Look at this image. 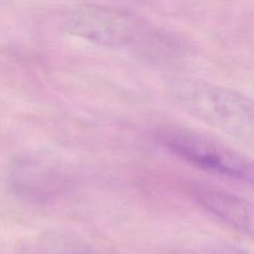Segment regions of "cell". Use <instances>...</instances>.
I'll return each instance as SVG.
<instances>
[{
  "label": "cell",
  "mask_w": 254,
  "mask_h": 254,
  "mask_svg": "<svg viewBox=\"0 0 254 254\" xmlns=\"http://www.w3.org/2000/svg\"><path fill=\"white\" fill-rule=\"evenodd\" d=\"M170 91L196 118L242 143L253 141V106L245 94L195 78L174 79Z\"/></svg>",
  "instance_id": "obj_1"
},
{
  "label": "cell",
  "mask_w": 254,
  "mask_h": 254,
  "mask_svg": "<svg viewBox=\"0 0 254 254\" xmlns=\"http://www.w3.org/2000/svg\"><path fill=\"white\" fill-rule=\"evenodd\" d=\"M159 140L174 155L183 160L230 180L252 184V163L243 154L203 134L186 129H166Z\"/></svg>",
  "instance_id": "obj_2"
},
{
  "label": "cell",
  "mask_w": 254,
  "mask_h": 254,
  "mask_svg": "<svg viewBox=\"0 0 254 254\" xmlns=\"http://www.w3.org/2000/svg\"><path fill=\"white\" fill-rule=\"evenodd\" d=\"M66 29L74 36L108 47L127 46L143 30L138 17L127 10L104 5H79L66 15Z\"/></svg>",
  "instance_id": "obj_3"
},
{
  "label": "cell",
  "mask_w": 254,
  "mask_h": 254,
  "mask_svg": "<svg viewBox=\"0 0 254 254\" xmlns=\"http://www.w3.org/2000/svg\"><path fill=\"white\" fill-rule=\"evenodd\" d=\"M192 192L195 200L211 215L233 230L252 235L253 208L245 198L206 185L195 186Z\"/></svg>",
  "instance_id": "obj_4"
}]
</instances>
